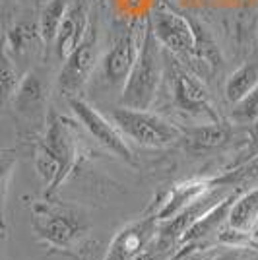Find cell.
<instances>
[{"label": "cell", "mask_w": 258, "mask_h": 260, "mask_svg": "<svg viewBox=\"0 0 258 260\" xmlns=\"http://www.w3.org/2000/svg\"><path fill=\"white\" fill-rule=\"evenodd\" d=\"M78 132L72 120L51 111L43 138L35 148V169L51 198L62 186L78 161Z\"/></svg>", "instance_id": "obj_1"}, {"label": "cell", "mask_w": 258, "mask_h": 260, "mask_svg": "<svg viewBox=\"0 0 258 260\" xmlns=\"http://www.w3.org/2000/svg\"><path fill=\"white\" fill-rule=\"evenodd\" d=\"M163 62H165V49L151 29L150 20H146L138 60L122 87V95H120L122 107L142 109V111H148L151 107L163 74Z\"/></svg>", "instance_id": "obj_2"}, {"label": "cell", "mask_w": 258, "mask_h": 260, "mask_svg": "<svg viewBox=\"0 0 258 260\" xmlns=\"http://www.w3.org/2000/svg\"><path fill=\"white\" fill-rule=\"evenodd\" d=\"M29 210L35 235L54 249H72L89 229L86 214L70 204L47 198L33 202Z\"/></svg>", "instance_id": "obj_3"}, {"label": "cell", "mask_w": 258, "mask_h": 260, "mask_svg": "<svg viewBox=\"0 0 258 260\" xmlns=\"http://www.w3.org/2000/svg\"><path fill=\"white\" fill-rule=\"evenodd\" d=\"M111 119L126 138L146 148H163L181 138V130L150 111L120 105L113 109Z\"/></svg>", "instance_id": "obj_4"}, {"label": "cell", "mask_w": 258, "mask_h": 260, "mask_svg": "<svg viewBox=\"0 0 258 260\" xmlns=\"http://www.w3.org/2000/svg\"><path fill=\"white\" fill-rule=\"evenodd\" d=\"M155 37L165 51L183 58H194L198 54V22L186 18L169 6H159L148 18Z\"/></svg>", "instance_id": "obj_5"}, {"label": "cell", "mask_w": 258, "mask_h": 260, "mask_svg": "<svg viewBox=\"0 0 258 260\" xmlns=\"http://www.w3.org/2000/svg\"><path fill=\"white\" fill-rule=\"evenodd\" d=\"M225 198V192L217 190V186H214L212 190H208L198 200H194L192 204H188L184 210H181L175 217L162 221L153 245L162 250L165 256L171 258L173 254L179 250V245H181V239L184 237V233L192 228L198 219H202L210 210H214L217 204H221Z\"/></svg>", "instance_id": "obj_6"}, {"label": "cell", "mask_w": 258, "mask_h": 260, "mask_svg": "<svg viewBox=\"0 0 258 260\" xmlns=\"http://www.w3.org/2000/svg\"><path fill=\"white\" fill-rule=\"evenodd\" d=\"M167 58V53H165ZM169 62V74H171V91L173 101L177 109L184 111L186 115L200 117L206 120H221L217 111L212 105V98L206 86L194 76L190 70H186L179 60H167Z\"/></svg>", "instance_id": "obj_7"}, {"label": "cell", "mask_w": 258, "mask_h": 260, "mask_svg": "<svg viewBox=\"0 0 258 260\" xmlns=\"http://www.w3.org/2000/svg\"><path fill=\"white\" fill-rule=\"evenodd\" d=\"M97 54H99V29H97V23L91 22L82 43L76 47V51L62 64V70L58 74L60 93H64L68 99L78 98V93L84 89L95 70Z\"/></svg>", "instance_id": "obj_8"}, {"label": "cell", "mask_w": 258, "mask_h": 260, "mask_svg": "<svg viewBox=\"0 0 258 260\" xmlns=\"http://www.w3.org/2000/svg\"><path fill=\"white\" fill-rule=\"evenodd\" d=\"M144 27H146V22L132 23L126 31L118 35L113 47L103 56L101 72L111 87H124L126 84L130 72L138 60V54H140Z\"/></svg>", "instance_id": "obj_9"}, {"label": "cell", "mask_w": 258, "mask_h": 260, "mask_svg": "<svg viewBox=\"0 0 258 260\" xmlns=\"http://www.w3.org/2000/svg\"><path fill=\"white\" fill-rule=\"evenodd\" d=\"M68 103H70L74 115L78 117V120H80V124H82L105 150H109L111 153H115L122 161L136 163L134 153H132V150H130L126 140H124L126 136L120 132V128L115 124V120L105 119L97 109H93L89 103H86L84 99H80V98H70Z\"/></svg>", "instance_id": "obj_10"}, {"label": "cell", "mask_w": 258, "mask_h": 260, "mask_svg": "<svg viewBox=\"0 0 258 260\" xmlns=\"http://www.w3.org/2000/svg\"><path fill=\"white\" fill-rule=\"evenodd\" d=\"M214 186H219L215 179H188L183 183H175L169 188L162 190L151 204V217H155L159 223L175 217L181 210L192 204Z\"/></svg>", "instance_id": "obj_11"}, {"label": "cell", "mask_w": 258, "mask_h": 260, "mask_svg": "<svg viewBox=\"0 0 258 260\" xmlns=\"http://www.w3.org/2000/svg\"><path fill=\"white\" fill-rule=\"evenodd\" d=\"M157 229L159 221L151 216L132 221L113 237L103 260H134L155 241Z\"/></svg>", "instance_id": "obj_12"}, {"label": "cell", "mask_w": 258, "mask_h": 260, "mask_svg": "<svg viewBox=\"0 0 258 260\" xmlns=\"http://www.w3.org/2000/svg\"><path fill=\"white\" fill-rule=\"evenodd\" d=\"M91 25V14L87 0H74L68 14L58 27V33L54 37V53L60 60H66L76 51V47L82 43L87 29Z\"/></svg>", "instance_id": "obj_13"}, {"label": "cell", "mask_w": 258, "mask_h": 260, "mask_svg": "<svg viewBox=\"0 0 258 260\" xmlns=\"http://www.w3.org/2000/svg\"><path fill=\"white\" fill-rule=\"evenodd\" d=\"M239 196H241V190H239V188L233 190V192H229L221 204H217V206H215L214 210H210L202 219H198L192 228L184 233V237L181 239L179 249H181L183 245H210L208 239L212 237V235L217 237L219 229L229 221L233 204L237 202Z\"/></svg>", "instance_id": "obj_14"}, {"label": "cell", "mask_w": 258, "mask_h": 260, "mask_svg": "<svg viewBox=\"0 0 258 260\" xmlns=\"http://www.w3.org/2000/svg\"><path fill=\"white\" fill-rule=\"evenodd\" d=\"M231 136V126L223 120H208L186 130V146L192 152H206L223 146Z\"/></svg>", "instance_id": "obj_15"}, {"label": "cell", "mask_w": 258, "mask_h": 260, "mask_svg": "<svg viewBox=\"0 0 258 260\" xmlns=\"http://www.w3.org/2000/svg\"><path fill=\"white\" fill-rule=\"evenodd\" d=\"M229 225L245 233H252L258 225V186L248 190L245 194L237 198L233 204L231 216H229Z\"/></svg>", "instance_id": "obj_16"}, {"label": "cell", "mask_w": 258, "mask_h": 260, "mask_svg": "<svg viewBox=\"0 0 258 260\" xmlns=\"http://www.w3.org/2000/svg\"><path fill=\"white\" fill-rule=\"evenodd\" d=\"M258 86V64L254 62H245L239 66L225 82V99L235 105L237 101L248 95L254 87Z\"/></svg>", "instance_id": "obj_17"}, {"label": "cell", "mask_w": 258, "mask_h": 260, "mask_svg": "<svg viewBox=\"0 0 258 260\" xmlns=\"http://www.w3.org/2000/svg\"><path fill=\"white\" fill-rule=\"evenodd\" d=\"M72 4H74V0H47V4L41 10V16H39V33H41V39L45 43L54 41L58 27Z\"/></svg>", "instance_id": "obj_18"}, {"label": "cell", "mask_w": 258, "mask_h": 260, "mask_svg": "<svg viewBox=\"0 0 258 260\" xmlns=\"http://www.w3.org/2000/svg\"><path fill=\"white\" fill-rule=\"evenodd\" d=\"M43 86L35 72H29L22 78V84L14 95V107L20 113H35L43 105Z\"/></svg>", "instance_id": "obj_19"}, {"label": "cell", "mask_w": 258, "mask_h": 260, "mask_svg": "<svg viewBox=\"0 0 258 260\" xmlns=\"http://www.w3.org/2000/svg\"><path fill=\"white\" fill-rule=\"evenodd\" d=\"M0 84H2V99L10 101L14 99L18 87L22 84V78L16 66V58L6 49L2 51V70H0Z\"/></svg>", "instance_id": "obj_20"}, {"label": "cell", "mask_w": 258, "mask_h": 260, "mask_svg": "<svg viewBox=\"0 0 258 260\" xmlns=\"http://www.w3.org/2000/svg\"><path fill=\"white\" fill-rule=\"evenodd\" d=\"M231 117L239 124H252L258 119V86L233 105Z\"/></svg>", "instance_id": "obj_21"}, {"label": "cell", "mask_w": 258, "mask_h": 260, "mask_svg": "<svg viewBox=\"0 0 258 260\" xmlns=\"http://www.w3.org/2000/svg\"><path fill=\"white\" fill-rule=\"evenodd\" d=\"M252 179H258V155H254L252 159H248L247 163L239 165L235 169L227 171L225 175L215 177V181H217L219 186H221V184H227V186H231V184H241V183H247V181H252Z\"/></svg>", "instance_id": "obj_22"}, {"label": "cell", "mask_w": 258, "mask_h": 260, "mask_svg": "<svg viewBox=\"0 0 258 260\" xmlns=\"http://www.w3.org/2000/svg\"><path fill=\"white\" fill-rule=\"evenodd\" d=\"M215 254L210 245H183L169 260H208Z\"/></svg>", "instance_id": "obj_23"}, {"label": "cell", "mask_w": 258, "mask_h": 260, "mask_svg": "<svg viewBox=\"0 0 258 260\" xmlns=\"http://www.w3.org/2000/svg\"><path fill=\"white\" fill-rule=\"evenodd\" d=\"M167 258H169V256H165L162 250H159L155 245H153V243H151L150 247L144 250L142 254H138L134 260H167Z\"/></svg>", "instance_id": "obj_24"}, {"label": "cell", "mask_w": 258, "mask_h": 260, "mask_svg": "<svg viewBox=\"0 0 258 260\" xmlns=\"http://www.w3.org/2000/svg\"><path fill=\"white\" fill-rule=\"evenodd\" d=\"M239 258V249L231 247L229 250H221V252H215L212 258L208 260H237Z\"/></svg>", "instance_id": "obj_25"}, {"label": "cell", "mask_w": 258, "mask_h": 260, "mask_svg": "<svg viewBox=\"0 0 258 260\" xmlns=\"http://www.w3.org/2000/svg\"><path fill=\"white\" fill-rule=\"evenodd\" d=\"M250 247H254V249H258V228L252 231V237H250V243H248Z\"/></svg>", "instance_id": "obj_26"}]
</instances>
